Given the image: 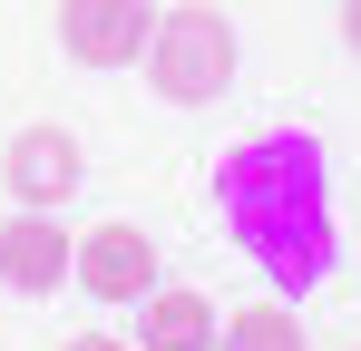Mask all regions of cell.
<instances>
[{"label": "cell", "mask_w": 361, "mask_h": 351, "mask_svg": "<svg viewBox=\"0 0 361 351\" xmlns=\"http://www.w3.org/2000/svg\"><path fill=\"white\" fill-rule=\"evenodd\" d=\"M59 351H127V342H118V332H68Z\"/></svg>", "instance_id": "obj_9"}, {"label": "cell", "mask_w": 361, "mask_h": 351, "mask_svg": "<svg viewBox=\"0 0 361 351\" xmlns=\"http://www.w3.org/2000/svg\"><path fill=\"white\" fill-rule=\"evenodd\" d=\"M225 225L254 264L283 283H312L332 264V195H322V147L312 137H254L225 156Z\"/></svg>", "instance_id": "obj_1"}, {"label": "cell", "mask_w": 361, "mask_h": 351, "mask_svg": "<svg viewBox=\"0 0 361 351\" xmlns=\"http://www.w3.org/2000/svg\"><path fill=\"white\" fill-rule=\"evenodd\" d=\"M342 39H352V58H361V0H342Z\"/></svg>", "instance_id": "obj_10"}, {"label": "cell", "mask_w": 361, "mask_h": 351, "mask_svg": "<svg viewBox=\"0 0 361 351\" xmlns=\"http://www.w3.org/2000/svg\"><path fill=\"white\" fill-rule=\"evenodd\" d=\"M68 283L88 292V302H147L157 292V244L127 225H98V234H78V264H68Z\"/></svg>", "instance_id": "obj_5"}, {"label": "cell", "mask_w": 361, "mask_h": 351, "mask_svg": "<svg viewBox=\"0 0 361 351\" xmlns=\"http://www.w3.org/2000/svg\"><path fill=\"white\" fill-rule=\"evenodd\" d=\"M68 264H78V234L39 205H20L0 225V283L10 292H68Z\"/></svg>", "instance_id": "obj_6"}, {"label": "cell", "mask_w": 361, "mask_h": 351, "mask_svg": "<svg viewBox=\"0 0 361 351\" xmlns=\"http://www.w3.org/2000/svg\"><path fill=\"white\" fill-rule=\"evenodd\" d=\"M147 78H157V98H166V108H205V98H225V88H235V20H225V10H205V0L157 10Z\"/></svg>", "instance_id": "obj_2"}, {"label": "cell", "mask_w": 361, "mask_h": 351, "mask_svg": "<svg viewBox=\"0 0 361 351\" xmlns=\"http://www.w3.org/2000/svg\"><path fill=\"white\" fill-rule=\"evenodd\" d=\"M215 351H312V342H302L293 302H244V312L215 322Z\"/></svg>", "instance_id": "obj_8"}, {"label": "cell", "mask_w": 361, "mask_h": 351, "mask_svg": "<svg viewBox=\"0 0 361 351\" xmlns=\"http://www.w3.org/2000/svg\"><path fill=\"white\" fill-rule=\"evenodd\" d=\"M157 39V0H59V49L78 68H127Z\"/></svg>", "instance_id": "obj_4"}, {"label": "cell", "mask_w": 361, "mask_h": 351, "mask_svg": "<svg viewBox=\"0 0 361 351\" xmlns=\"http://www.w3.org/2000/svg\"><path fill=\"white\" fill-rule=\"evenodd\" d=\"M215 302L205 292H185V283H157L147 302H137V351H215Z\"/></svg>", "instance_id": "obj_7"}, {"label": "cell", "mask_w": 361, "mask_h": 351, "mask_svg": "<svg viewBox=\"0 0 361 351\" xmlns=\"http://www.w3.org/2000/svg\"><path fill=\"white\" fill-rule=\"evenodd\" d=\"M0 185H10L20 205H39V215H59L68 195L88 185V147H78L68 127H20V137L0 147Z\"/></svg>", "instance_id": "obj_3"}]
</instances>
